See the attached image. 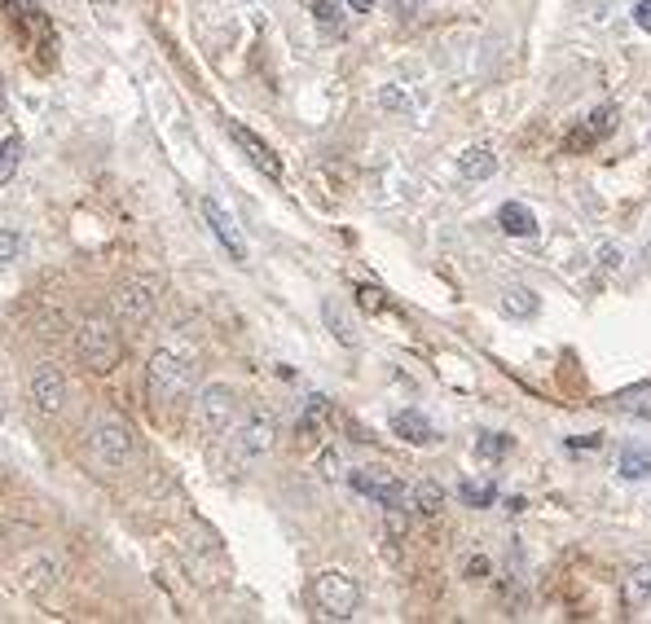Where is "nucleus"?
Masks as SVG:
<instances>
[{"instance_id": "nucleus-27", "label": "nucleus", "mask_w": 651, "mask_h": 624, "mask_svg": "<svg viewBox=\"0 0 651 624\" xmlns=\"http://www.w3.org/2000/svg\"><path fill=\"white\" fill-rule=\"evenodd\" d=\"M476 453H480V458H502V453H511V436H498V431H489V436L476 440Z\"/></svg>"}, {"instance_id": "nucleus-21", "label": "nucleus", "mask_w": 651, "mask_h": 624, "mask_svg": "<svg viewBox=\"0 0 651 624\" xmlns=\"http://www.w3.org/2000/svg\"><path fill=\"white\" fill-rule=\"evenodd\" d=\"M330 418V400L326 396H308L304 414H300V436H313V431H322Z\"/></svg>"}, {"instance_id": "nucleus-23", "label": "nucleus", "mask_w": 651, "mask_h": 624, "mask_svg": "<svg viewBox=\"0 0 651 624\" xmlns=\"http://www.w3.org/2000/svg\"><path fill=\"white\" fill-rule=\"evenodd\" d=\"M313 18H317V27H322L326 36H339V31H344V14H339L335 0H317V5H313Z\"/></svg>"}, {"instance_id": "nucleus-29", "label": "nucleus", "mask_w": 651, "mask_h": 624, "mask_svg": "<svg viewBox=\"0 0 651 624\" xmlns=\"http://www.w3.org/2000/svg\"><path fill=\"white\" fill-rule=\"evenodd\" d=\"M18 251H22V238H18V233H14V229H0V269H5V264H14Z\"/></svg>"}, {"instance_id": "nucleus-24", "label": "nucleus", "mask_w": 651, "mask_h": 624, "mask_svg": "<svg viewBox=\"0 0 651 624\" xmlns=\"http://www.w3.org/2000/svg\"><path fill=\"white\" fill-rule=\"evenodd\" d=\"M5 5L18 9V22H27V27H36L40 36H49V18H44L40 0H5Z\"/></svg>"}, {"instance_id": "nucleus-4", "label": "nucleus", "mask_w": 651, "mask_h": 624, "mask_svg": "<svg viewBox=\"0 0 651 624\" xmlns=\"http://www.w3.org/2000/svg\"><path fill=\"white\" fill-rule=\"evenodd\" d=\"M313 607L322 611L326 620H352L361 607V589L352 581L348 572H339V567H330L313 581Z\"/></svg>"}, {"instance_id": "nucleus-35", "label": "nucleus", "mask_w": 651, "mask_h": 624, "mask_svg": "<svg viewBox=\"0 0 651 624\" xmlns=\"http://www.w3.org/2000/svg\"><path fill=\"white\" fill-rule=\"evenodd\" d=\"M88 5H93V9H102V14H106V9H115V0H88Z\"/></svg>"}, {"instance_id": "nucleus-10", "label": "nucleus", "mask_w": 651, "mask_h": 624, "mask_svg": "<svg viewBox=\"0 0 651 624\" xmlns=\"http://www.w3.org/2000/svg\"><path fill=\"white\" fill-rule=\"evenodd\" d=\"M203 220H207V225H212V233H216V242H220V247H225L229 255H234L238 264H247V242H242L238 220L229 216L220 198H203Z\"/></svg>"}, {"instance_id": "nucleus-34", "label": "nucleus", "mask_w": 651, "mask_h": 624, "mask_svg": "<svg viewBox=\"0 0 651 624\" xmlns=\"http://www.w3.org/2000/svg\"><path fill=\"white\" fill-rule=\"evenodd\" d=\"M348 5H352V9H357V14H370V9H374V5H379V0H348Z\"/></svg>"}, {"instance_id": "nucleus-37", "label": "nucleus", "mask_w": 651, "mask_h": 624, "mask_svg": "<svg viewBox=\"0 0 651 624\" xmlns=\"http://www.w3.org/2000/svg\"><path fill=\"white\" fill-rule=\"evenodd\" d=\"M643 255H647V260H651V238H647V247H643Z\"/></svg>"}, {"instance_id": "nucleus-1", "label": "nucleus", "mask_w": 651, "mask_h": 624, "mask_svg": "<svg viewBox=\"0 0 651 624\" xmlns=\"http://www.w3.org/2000/svg\"><path fill=\"white\" fill-rule=\"evenodd\" d=\"M88 458L102 471H128L137 462V431L124 414H97L88 422Z\"/></svg>"}, {"instance_id": "nucleus-18", "label": "nucleus", "mask_w": 651, "mask_h": 624, "mask_svg": "<svg viewBox=\"0 0 651 624\" xmlns=\"http://www.w3.org/2000/svg\"><path fill=\"white\" fill-rule=\"evenodd\" d=\"M405 506H414L418 515H440V510H445V488L436 484V479H418V484L410 488V501H405Z\"/></svg>"}, {"instance_id": "nucleus-6", "label": "nucleus", "mask_w": 651, "mask_h": 624, "mask_svg": "<svg viewBox=\"0 0 651 624\" xmlns=\"http://www.w3.org/2000/svg\"><path fill=\"white\" fill-rule=\"evenodd\" d=\"M348 484L357 488L361 497L379 501L383 510H405V501H410V488H405L392 471H383V466H357V471L348 475Z\"/></svg>"}, {"instance_id": "nucleus-11", "label": "nucleus", "mask_w": 651, "mask_h": 624, "mask_svg": "<svg viewBox=\"0 0 651 624\" xmlns=\"http://www.w3.org/2000/svg\"><path fill=\"white\" fill-rule=\"evenodd\" d=\"M225 128H229V137H234V146H238L242 154H247V159L256 163L264 176H269V181H282V159H278V154H273L269 146H264L256 132H251L247 124H234V119H229Z\"/></svg>"}, {"instance_id": "nucleus-19", "label": "nucleus", "mask_w": 651, "mask_h": 624, "mask_svg": "<svg viewBox=\"0 0 651 624\" xmlns=\"http://www.w3.org/2000/svg\"><path fill=\"white\" fill-rule=\"evenodd\" d=\"M616 409L625 414H638V418H651V383H638V387H625V392L612 396Z\"/></svg>"}, {"instance_id": "nucleus-28", "label": "nucleus", "mask_w": 651, "mask_h": 624, "mask_svg": "<svg viewBox=\"0 0 651 624\" xmlns=\"http://www.w3.org/2000/svg\"><path fill=\"white\" fill-rule=\"evenodd\" d=\"M599 269H603V277H612V273L625 269V251L616 247V242H603V247H599Z\"/></svg>"}, {"instance_id": "nucleus-25", "label": "nucleus", "mask_w": 651, "mask_h": 624, "mask_svg": "<svg viewBox=\"0 0 651 624\" xmlns=\"http://www.w3.org/2000/svg\"><path fill=\"white\" fill-rule=\"evenodd\" d=\"M625 594H630V603H647V598H651V563L634 567L630 581H625Z\"/></svg>"}, {"instance_id": "nucleus-14", "label": "nucleus", "mask_w": 651, "mask_h": 624, "mask_svg": "<svg viewBox=\"0 0 651 624\" xmlns=\"http://www.w3.org/2000/svg\"><path fill=\"white\" fill-rule=\"evenodd\" d=\"M322 317H326L330 334H335V339L344 343V348H357V321H352V312L344 308V299L326 295V299H322Z\"/></svg>"}, {"instance_id": "nucleus-22", "label": "nucleus", "mask_w": 651, "mask_h": 624, "mask_svg": "<svg viewBox=\"0 0 651 624\" xmlns=\"http://www.w3.org/2000/svg\"><path fill=\"white\" fill-rule=\"evenodd\" d=\"M18 163H22V137H5L0 141V185L14 181Z\"/></svg>"}, {"instance_id": "nucleus-8", "label": "nucleus", "mask_w": 651, "mask_h": 624, "mask_svg": "<svg viewBox=\"0 0 651 624\" xmlns=\"http://www.w3.org/2000/svg\"><path fill=\"white\" fill-rule=\"evenodd\" d=\"M27 392H31V405L40 409V414H62L66 409V396H71V387H66V374L58 370V365H40L36 374H31V383H27Z\"/></svg>"}, {"instance_id": "nucleus-30", "label": "nucleus", "mask_w": 651, "mask_h": 624, "mask_svg": "<svg viewBox=\"0 0 651 624\" xmlns=\"http://www.w3.org/2000/svg\"><path fill=\"white\" fill-rule=\"evenodd\" d=\"M361 308H370V312H379L383 308V291H379V286H361Z\"/></svg>"}, {"instance_id": "nucleus-26", "label": "nucleus", "mask_w": 651, "mask_h": 624, "mask_svg": "<svg viewBox=\"0 0 651 624\" xmlns=\"http://www.w3.org/2000/svg\"><path fill=\"white\" fill-rule=\"evenodd\" d=\"M462 501H467V506H476V510H484V506H493V497H498V488L493 484H476V479H462Z\"/></svg>"}, {"instance_id": "nucleus-12", "label": "nucleus", "mask_w": 651, "mask_h": 624, "mask_svg": "<svg viewBox=\"0 0 651 624\" xmlns=\"http://www.w3.org/2000/svg\"><path fill=\"white\" fill-rule=\"evenodd\" d=\"M616 119H621V115H616V106H599V110H594V115L586 119V128H577V132H572V137H568V150H586V146H594V141H603V137H608V132L616 128Z\"/></svg>"}, {"instance_id": "nucleus-17", "label": "nucleus", "mask_w": 651, "mask_h": 624, "mask_svg": "<svg viewBox=\"0 0 651 624\" xmlns=\"http://www.w3.org/2000/svg\"><path fill=\"white\" fill-rule=\"evenodd\" d=\"M616 471H621L625 479L651 475V449H643V444H634V440H625L621 449H616Z\"/></svg>"}, {"instance_id": "nucleus-36", "label": "nucleus", "mask_w": 651, "mask_h": 624, "mask_svg": "<svg viewBox=\"0 0 651 624\" xmlns=\"http://www.w3.org/2000/svg\"><path fill=\"white\" fill-rule=\"evenodd\" d=\"M5 102H9V93H5V75H0V110H5Z\"/></svg>"}, {"instance_id": "nucleus-20", "label": "nucleus", "mask_w": 651, "mask_h": 624, "mask_svg": "<svg viewBox=\"0 0 651 624\" xmlns=\"http://www.w3.org/2000/svg\"><path fill=\"white\" fill-rule=\"evenodd\" d=\"M537 295L528 291V286H506L502 291V312H511V317H537Z\"/></svg>"}, {"instance_id": "nucleus-15", "label": "nucleus", "mask_w": 651, "mask_h": 624, "mask_svg": "<svg viewBox=\"0 0 651 624\" xmlns=\"http://www.w3.org/2000/svg\"><path fill=\"white\" fill-rule=\"evenodd\" d=\"M458 172L467 176V181H489L493 172H498V154H493L489 146H471L458 154Z\"/></svg>"}, {"instance_id": "nucleus-5", "label": "nucleus", "mask_w": 651, "mask_h": 624, "mask_svg": "<svg viewBox=\"0 0 651 624\" xmlns=\"http://www.w3.org/2000/svg\"><path fill=\"white\" fill-rule=\"evenodd\" d=\"M194 418H198V431H203V436H225V431H234V422H238V392L229 383L203 387L198 400H194Z\"/></svg>"}, {"instance_id": "nucleus-31", "label": "nucleus", "mask_w": 651, "mask_h": 624, "mask_svg": "<svg viewBox=\"0 0 651 624\" xmlns=\"http://www.w3.org/2000/svg\"><path fill=\"white\" fill-rule=\"evenodd\" d=\"M484 576H489V559H484V554H476V559L467 563V581H484Z\"/></svg>"}, {"instance_id": "nucleus-32", "label": "nucleus", "mask_w": 651, "mask_h": 624, "mask_svg": "<svg viewBox=\"0 0 651 624\" xmlns=\"http://www.w3.org/2000/svg\"><path fill=\"white\" fill-rule=\"evenodd\" d=\"M396 18H418V9H423V0H392Z\"/></svg>"}, {"instance_id": "nucleus-3", "label": "nucleus", "mask_w": 651, "mask_h": 624, "mask_svg": "<svg viewBox=\"0 0 651 624\" xmlns=\"http://www.w3.org/2000/svg\"><path fill=\"white\" fill-rule=\"evenodd\" d=\"M194 387V361L176 348H159L146 365V392L154 405H172Z\"/></svg>"}, {"instance_id": "nucleus-13", "label": "nucleus", "mask_w": 651, "mask_h": 624, "mask_svg": "<svg viewBox=\"0 0 651 624\" xmlns=\"http://www.w3.org/2000/svg\"><path fill=\"white\" fill-rule=\"evenodd\" d=\"M392 431L401 436L405 444H418V449H427V444H436V427L427 422L418 409H401V414L392 418Z\"/></svg>"}, {"instance_id": "nucleus-2", "label": "nucleus", "mask_w": 651, "mask_h": 624, "mask_svg": "<svg viewBox=\"0 0 651 624\" xmlns=\"http://www.w3.org/2000/svg\"><path fill=\"white\" fill-rule=\"evenodd\" d=\"M75 352H80V365L93 374H110L119 361H124V334L110 317H88L80 334H75Z\"/></svg>"}, {"instance_id": "nucleus-7", "label": "nucleus", "mask_w": 651, "mask_h": 624, "mask_svg": "<svg viewBox=\"0 0 651 624\" xmlns=\"http://www.w3.org/2000/svg\"><path fill=\"white\" fill-rule=\"evenodd\" d=\"M273 440H278V418L269 414V409H251L247 422H238L234 431V453L238 462H256L264 453L273 449Z\"/></svg>"}, {"instance_id": "nucleus-9", "label": "nucleus", "mask_w": 651, "mask_h": 624, "mask_svg": "<svg viewBox=\"0 0 651 624\" xmlns=\"http://www.w3.org/2000/svg\"><path fill=\"white\" fill-rule=\"evenodd\" d=\"M154 308H159V282H154V277H137V282H128L124 291H119V317H124L128 326H146L154 317Z\"/></svg>"}, {"instance_id": "nucleus-16", "label": "nucleus", "mask_w": 651, "mask_h": 624, "mask_svg": "<svg viewBox=\"0 0 651 624\" xmlns=\"http://www.w3.org/2000/svg\"><path fill=\"white\" fill-rule=\"evenodd\" d=\"M498 225H502V233H511V238H533V233H537V216L524 203H502Z\"/></svg>"}, {"instance_id": "nucleus-33", "label": "nucleus", "mask_w": 651, "mask_h": 624, "mask_svg": "<svg viewBox=\"0 0 651 624\" xmlns=\"http://www.w3.org/2000/svg\"><path fill=\"white\" fill-rule=\"evenodd\" d=\"M634 22H638V27H643V31H651V0H638Z\"/></svg>"}]
</instances>
